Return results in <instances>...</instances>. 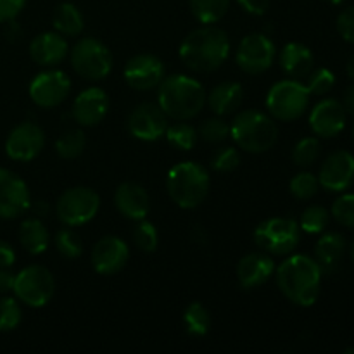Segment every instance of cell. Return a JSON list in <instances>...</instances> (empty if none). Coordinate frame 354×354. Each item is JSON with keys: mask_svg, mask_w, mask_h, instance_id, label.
<instances>
[{"mask_svg": "<svg viewBox=\"0 0 354 354\" xmlns=\"http://www.w3.org/2000/svg\"><path fill=\"white\" fill-rule=\"evenodd\" d=\"M114 206L128 220H145L151 209L147 190L135 182H124L114 192Z\"/></svg>", "mask_w": 354, "mask_h": 354, "instance_id": "7402d4cb", "label": "cell"}, {"mask_svg": "<svg viewBox=\"0 0 354 354\" xmlns=\"http://www.w3.org/2000/svg\"><path fill=\"white\" fill-rule=\"evenodd\" d=\"M308 90L311 95H327L335 86V75L327 68H317L306 76Z\"/></svg>", "mask_w": 354, "mask_h": 354, "instance_id": "f35d334b", "label": "cell"}, {"mask_svg": "<svg viewBox=\"0 0 354 354\" xmlns=\"http://www.w3.org/2000/svg\"><path fill=\"white\" fill-rule=\"evenodd\" d=\"M12 292L26 306L41 308L54 296L55 280L45 266L30 265L16 273Z\"/></svg>", "mask_w": 354, "mask_h": 354, "instance_id": "30bf717a", "label": "cell"}, {"mask_svg": "<svg viewBox=\"0 0 354 354\" xmlns=\"http://www.w3.org/2000/svg\"><path fill=\"white\" fill-rule=\"evenodd\" d=\"M239 165H241V154L232 145L220 147L211 158V168L218 173H230L237 169Z\"/></svg>", "mask_w": 354, "mask_h": 354, "instance_id": "60d3db41", "label": "cell"}, {"mask_svg": "<svg viewBox=\"0 0 354 354\" xmlns=\"http://www.w3.org/2000/svg\"><path fill=\"white\" fill-rule=\"evenodd\" d=\"M275 273V263L266 252H251L237 265V279L244 289H256L268 282Z\"/></svg>", "mask_w": 354, "mask_h": 354, "instance_id": "603a6c76", "label": "cell"}, {"mask_svg": "<svg viewBox=\"0 0 354 354\" xmlns=\"http://www.w3.org/2000/svg\"><path fill=\"white\" fill-rule=\"evenodd\" d=\"M289 189L297 201H310L318 194L320 183H318V176H315L313 173L301 171L290 180Z\"/></svg>", "mask_w": 354, "mask_h": 354, "instance_id": "8d00e7d4", "label": "cell"}, {"mask_svg": "<svg viewBox=\"0 0 354 354\" xmlns=\"http://www.w3.org/2000/svg\"><path fill=\"white\" fill-rule=\"evenodd\" d=\"M165 137L171 147L180 149V151H192L196 147L197 140H199L197 128L185 123V121H178V123L168 127Z\"/></svg>", "mask_w": 354, "mask_h": 354, "instance_id": "4dcf8cb0", "label": "cell"}, {"mask_svg": "<svg viewBox=\"0 0 354 354\" xmlns=\"http://www.w3.org/2000/svg\"><path fill=\"white\" fill-rule=\"evenodd\" d=\"M209 187V173L196 161H185L173 166L166 176L168 196L182 209L199 207L206 201Z\"/></svg>", "mask_w": 354, "mask_h": 354, "instance_id": "277c9868", "label": "cell"}, {"mask_svg": "<svg viewBox=\"0 0 354 354\" xmlns=\"http://www.w3.org/2000/svg\"><path fill=\"white\" fill-rule=\"evenodd\" d=\"M100 207L99 194L88 187H73L55 203V214L66 227H82L97 216Z\"/></svg>", "mask_w": 354, "mask_h": 354, "instance_id": "9c48e42d", "label": "cell"}, {"mask_svg": "<svg viewBox=\"0 0 354 354\" xmlns=\"http://www.w3.org/2000/svg\"><path fill=\"white\" fill-rule=\"evenodd\" d=\"M277 286L280 292L296 306L308 308L317 303L322 289L320 266L306 254H292L275 268Z\"/></svg>", "mask_w": 354, "mask_h": 354, "instance_id": "6da1fadb", "label": "cell"}, {"mask_svg": "<svg viewBox=\"0 0 354 354\" xmlns=\"http://www.w3.org/2000/svg\"><path fill=\"white\" fill-rule=\"evenodd\" d=\"M30 209L33 211V214L37 218H45L48 214V211H50V206H48L47 201H35V203L30 204Z\"/></svg>", "mask_w": 354, "mask_h": 354, "instance_id": "681fc988", "label": "cell"}, {"mask_svg": "<svg viewBox=\"0 0 354 354\" xmlns=\"http://www.w3.org/2000/svg\"><path fill=\"white\" fill-rule=\"evenodd\" d=\"M123 75L133 90L145 92V90L158 88L166 76L165 62L152 54H137L128 59Z\"/></svg>", "mask_w": 354, "mask_h": 354, "instance_id": "2e32d148", "label": "cell"}, {"mask_svg": "<svg viewBox=\"0 0 354 354\" xmlns=\"http://www.w3.org/2000/svg\"><path fill=\"white\" fill-rule=\"evenodd\" d=\"M45 147V133L38 124L24 121L10 130L6 140V154L19 162L33 161Z\"/></svg>", "mask_w": 354, "mask_h": 354, "instance_id": "9a60e30c", "label": "cell"}, {"mask_svg": "<svg viewBox=\"0 0 354 354\" xmlns=\"http://www.w3.org/2000/svg\"><path fill=\"white\" fill-rule=\"evenodd\" d=\"M346 71H348L349 78H351L353 82H354V54L351 55V57H349L348 64H346Z\"/></svg>", "mask_w": 354, "mask_h": 354, "instance_id": "816d5d0a", "label": "cell"}, {"mask_svg": "<svg viewBox=\"0 0 354 354\" xmlns=\"http://www.w3.org/2000/svg\"><path fill=\"white\" fill-rule=\"evenodd\" d=\"M21 320H23V311L17 299L9 296L0 297V332L14 330Z\"/></svg>", "mask_w": 354, "mask_h": 354, "instance_id": "74e56055", "label": "cell"}, {"mask_svg": "<svg viewBox=\"0 0 354 354\" xmlns=\"http://www.w3.org/2000/svg\"><path fill=\"white\" fill-rule=\"evenodd\" d=\"M16 273L10 272V268H0V294H7L12 290Z\"/></svg>", "mask_w": 354, "mask_h": 354, "instance_id": "7dc6e473", "label": "cell"}, {"mask_svg": "<svg viewBox=\"0 0 354 354\" xmlns=\"http://www.w3.org/2000/svg\"><path fill=\"white\" fill-rule=\"evenodd\" d=\"M270 2L272 0H237L239 6L245 10V12L252 14V16H261L268 10Z\"/></svg>", "mask_w": 354, "mask_h": 354, "instance_id": "f6af8a7d", "label": "cell"}, {"mask_svg": "<svg viewBox=\"0 0 354 354\" xmlns=\"http://www.w3.org/2000/svg\"><path fill=\"white\" fill-rule=\"evenodd\" d=\"M275 44L263 33H251L242 38L235 52V62L248 75H261L275 61Z\"/></svg>", "mask_w": 354, "mask_h": 354, "instance_id": "8fae6325", "label": "cell"}, {"mask_svg": "<svg viewBox=\"0 0 354 354\" xmlns=\"http://www.w3.org/2000/svg\"><path fill=\"white\" fill-rule=\"evenodd\" d=\"M337 31L348 44L354 45V6L342 10L337 17Z\"/></svg>", "mask_w": 354, "mask_h": 354, "instance_id": "7bdbcfd3", "label": "cell"}, {"mask_svg": "<svg viewBox=\"0 0 354 354\" xmlns=\"http://www.w3.org/2000/svg\"><path fill=\"white\" fill-rule=\"evenodd\" d=\"M310 99V90L299 80H282L268 90L266 109L279 121H296L306 113Z\"/></svg>", "mask_w": 354, "mask_h": 354, "instance_id": "8992f818", "label": "cell"}, {"mask_svg": "<svg viewBox=\"0 0 354 354\" xmlns=\"http://www.w3.org/2000/svg\"><path fill=\"white\" fill-rule=\"evenodd\" d=\"M86 147V137L82 130H68L55 140V152L62 159H76Z\"/></svg>", "mask_w": 354, "mask_h": 354, "instance_id": "1f68e13d", "label": "cell"}, {"mask_svg": "<svg viewBox=\"0 0 354 354\" xmlns=\"http://www.w3.org/2000/svg\"><path fill=\"white\" fill-rule=\"evenodd\" d=\"M353 135H354V127H353Z\"/></svg>", "mask_w": 354, "mask_h": 354, "instance_id": "9f6ffc18", "label": "cell"}, {"mask_svg": "<svg viewBox=\"0 0 354 354\" xmlns=\"http://www.w3.org/2000/svg\"><path fill=\"white\" fill-rule=\"evenodd\" d=\"M133 242L142 252H154L159 244L158 228L149 221L140 220L133 230Z\"/></svg>", "mask_w": 354, "mask_h": 354, "instance_id": "ab89813d", "label": "cell"}, {"mask_svg": "<svg viewBox=\"0 0 354 354\" xmlns=\"http://www.w3.org/2000/svg\"><path fill=\"white\" fill-rule=\"evenodd\" d=\"M230 137L242 151L263 154L277 144L279 130L272 116L258 109H245L232 121Z\"/></svg>", "mask_w": 354, "mask_h": 354, "instance_id": "5b68a950", "label": "cell"}, {"mask_svg": "<svg viewBox=\"0 0 354 354\" xmlns=\"http://www.w3.org/2000/svg\"><path fill=\"white\" fill-rule=\"evenodd\" d=\"M346 254V239L337 232H328L318 239L315 245V261L320 266L322 273H335L341 268L342 258Z\"/></svg>", "mask_w": 354, "mask_h": 354, "instance_id": "d4e9b609", "label": "cell"}, {"mask_svg": "<svg viewBox=\"0 0 354 354\" xmlns=\"http://www.w3.org/2000/svg\"><path fill=\"white\" fill-rule=\"evenodd\" d=\"M69 54V45L66 38L57 31H45L37 35L30 44V57L38 66L54 68L61 64Z\"/></svg>", "mask_w": 354, "mask_h": 354, "instance_id": "44dd1931", "label": "cell"}, {"mask_svg": "<svg viewBox=\"0 0 354 354\" xmlns=\"http://www.w3.org/2000/svg\"><path fill=\"white\" fill-rule=\"evenodd\" d=\"M313 66L315 57L310 47L299 44V41H290V44L283 45L282 52H280V68L289 78L301 82L313 71Z\"/></svg>", "mask_w": 354, "mask_h": 354, "instance_id": "cb8c5ba5", "label": "cell"}, {"mask_svg": "<svg viewBox=\"0 0 354 354\" xmlns=\"http://www.w3.org/2000/svg\"><path fill=\"white\" fill-rule=\"evenodd\" d=\"M7 24V31H6V35H7V38H9V40H16V38H19V35H21V28L17 26L16 24V21H9V23H6Z\"/></svg>", "mask_w": 354, "mask_h": 354, "instance_id": "f907efd6", "label": "cell"}, {"mask_svg": "<svg viewBox=\"0 0 354 354\" xmlns=\"http://www.w3.org/2000/svg\"><path fill=\"white\" fill-rule=\"evenodd\" d=\"M197 135L201 140L207 142V144H221L230 137V124L221 116L207 118L199 124Z\"/></svg>", "mask_w": 354, "mask_h": 354, "instance_id": "e575fe53", "label": "cell"}, {"mask_svg": "<svg viewBox=\"0 0 354 354\" xmlns=\"http://www.w3.org/2000/svg\"><path fill=\"white\" fill-rule=\"evenodd\" d=\"M322 152L320 140L317 137H306L301 138L292 149V161L294 165L301 166V168H310L318 161Z\"/></svg>", "mask_w": 354, "mask_h": 354, "instance_id": "836d02e7", "label": "cell"}, {"mask_svg": "<svg viewBox=\"0 0 354 354\" xmlns=\"http://www.w3.org/2000/svg\"><path fill=\"white\" fill-rule=\"evenodd\" d=\"M19 242L23 249L30 254L38 256L45 252L50 244V234L40 218H28L19 227Z\"/></svg>", "mask_w": 354, "mask_h": 354, "instance_id": "4316f807", "label": "cell"}, {"mask_svg": "<svg viewBox=\"0 0 354 354\" xmlns=\"http://www.w3.org/2000/svg\"><path fill=\"white\" fill-rule=\"evenodd\" d=\"M109 111V97L99 86H92L80 93L71 107L73 120L82 127H95Z\"/></svg>", "mask_w": 354, "mask_h": 354, "instance_id": "ffe728a7", "label": "cell"}, {"mask_svg": "<svg viewBox=\"0 0 354 354\" xmlns=\"http://www.w3.org/2000/svg\"><path fill=\"white\" fill-rule=\"evenodd\" d=\"M128 131L142 142H156L168 130V116L156 104H140L128 116Z\"/></svg>", "mask_w": 354, "mask_h": 354, "instance_id": "5bb4252c", "label": "cell"}, {"mask_svg": "<svg viewBox=\"0 0 354 354\" xmlns=\"http://www.w3.org/2000/svg\"><path fill=\"white\" fill-rule=\"evenodd\" d=\"M318 183L328 192H344L354 183V156L349 151H335L328 156L318 173Z\"/></svg>", "mask_w": 354, "mask_h": 354, "instance_id": "e0dca14e", "label": "cell"}, {"mask_svg": "<svg viewBox=\"0 0 354 354\" xmlns=\"http://www.w3.org/2000/svg\"><path fill=\"white\" fill-rule=\"evenodd\" d=\"M54 245L59 254L66 259H76L83 252L82 239H80V235L75 230H71V227L62 228V230L55 234Z\"/></svg>", "mask_w": 354, "mask_h": 354, "instance_id": "d590c367", "label": "cell"}, {"mask_svg": "<svg viewBox=\"0 0 354 354\" xmlns=\"http://www.w3.org/2000/svg\"><path fill=\"white\" fill-rule=\"evenodd\" d=\"M230 55V38L221 28L203 24L190 31L180 45V59L196 73H213Z\"/></svg>", "mask_w": 354, "mask_h": 354, "instance_id": "7a4b0ae2", "label": "cell"}, {"mask_svg": "<svg viewBox=\"0 0 354 354\" xmlns=\"http://www.w3.org/2000/svg\"><path fill=\"white\" fill-rule=\"evenodd\" d=\"M351 258H353V261H354V242H353V245H351Z\"/></svg>", "mask_w": 354, "mask_h": 354, "instance_id": "db71d44e", "label": "cell"}, {"mask_svg": "<svg viewBox=\"0 0 354 354\" xmlns=\"http://www.w3.org/2000/svg\"><path fill=\"white\" fill-rule=\"evenodd\" d=\"M26 182L7 168H0V220H16L30 209Z\"/></svg>", "mask_w": 354, "mask_h": 354, "instance_id": "4fadbf2b", "label": "cell"}, {"mask_svg": "<svg viewBox=\"0 0 354 354\" xmlns=\"http://www.w3.org/2000/svg\"><path fill=\"white\" fill-rule=\"evenodd\" d=\"M330 216H334V220L342 227L354 230V194H344L335 199Z\"/></svg>", "mask_w": 354, "mask_h": 354, "instance_id": "b9f144b4", "label": "cell"}, {"mask_svg": "<svg viewBox=\"0 0 354 354\" xmlns=\"http://www.w3.org/2000/svg\"><path fill=\"white\" fill-rule=\"evenodd\" d=\"M206 104V90L197 80L187 75L165 76L158 86V106L171 120L196 118Z\"/></svg>", "mask_w": 354, "mask_h": 354, "instance_id": "3957f363", "label": "cell"}, {"mask_svg": "<svg viewBox=\"0 0 354 354\" xmlns=\"http://www.w3.org/2000/svg\"><path fill=\"white\" fill-rule=\"evenodd\" d=\"M52 24L62 37H78L85 28L83 14L75 3L69 2H62L55 7L52 14Z\"/></svg>", "mask_w": 354, "mask_h": 354, "instance_id": "83f0119b", "label": "cell"}, {"mask_svg": "<svg viewBox=\"0 0 354 354\" xmlns=\"http://www.w3.org/2000/svg\"><path fill=\"white\" fill-rule=\"evenodd\" d=\"M341 104H342V107H344L346 113L354 116V85L346 88L344 95H342V102Z\"/></svg>", "mask_w": 354, "mask_h": 354, "instance_id": "c3c4849f", "label": "cell"}, {"mask_svg": "<svg viewBox=\"0 0 354 354\" xmlns=\"http://www.w3.org/2000/svg\"><path fill=\"white\" fill-rule=\"evenodd\" d=\"M344 353H348V354H349V353H354V348H349V349H346Z\"/></svg>", "mask_w": 354, "mask_h": 354, "instance_id": "11a10c76", "label": "cell"}, {"mask_svg": "<svg viewBox=\"0 0 354 354\" xmlns=\"http://www.w3.org/2000/svg\"><path fill=\"white\" fill-rule=\"evenodd\" d=\"M348 113L337 99H324L310 114V128L320 138H334L346 128Z\"/></svg>", "mask_w": 354, "mask_h": 354, "instance_id": "d6986e66", "label": "cell"}, {"mask_svg": "<svg viewBox=\"0 0 354 354\" xmlns=\"http://www.w3.org/2000/svg\"><path fill=\"white\" fill-rule=\"evenodd\" d=\"M16 263L14 248L6 241H0V268H10Z\"/></svg>", "mask_w": 354, "mask_h": 354, "instance_id": "bcb514c9", "label": "cell"}, {"mask_svg": "<svg viewBox=\"0 0 354 354\" xmlns=\"http://www.w3.org/2000/svg\"><path fill=\"white\" fill-rule=\"evenodd\" d=\"M230 0H190V12L199 23L214 24L227 14Z\"/></svg>", "mask_w": 354, "mask_h": 354, "instance_id": "f546056e", "label": "cell"}, {"mask_svg": "<svg viewBox=\"0 0 354 354\" xmlns=\"http://www.w3.org/2000/svg\"><path fill=\"white\" fill-rule=\"evenodd\" d=\"M26 6V0H0V23L16 19Z\"/></svg>", "mask_w": 354, "mask_h": 354, "instance_id": "ee69618b", "label": "cell"}, {"mask_svg": "<svg viewBox=\"0 0 354 354\" xmlns=\"http://www.w3.org/2000/svg\"><path fill=\"white\" fill-rule=\"evenodd\" d=\"M71 92V80L64 71L48 69L35 76L30 83V97L38 107L54 109L68 99Z\"/></svg>", "mask_w": 354, "mask_h": 354, "instance_id": "7c38bea8", "label": "cell"}, {"mask_svg": "<svg viewBox=\"0 0 354 354\" xmlns=\"http://www.w3.org/2000/svg\"><path fill=\"white\" fill-rule=\"evenodd\" d=\"M330 223V213L324 206L311 204L303 211L299 220L301 230L306 234H324Z\"/></svg>", "mask_w": 354, "mask_h": 354, "instance_id": "d6a6232c", "label": "cell"}, {"mask_svg": "<svg viewBox=\"0 0 354 354\" xmlns=\"http://www.w3.org/2000/svg\"><path fill=\"white\" fill-rule=\"evenodd\" d=\"M206 102L216 116H230L244 102V88L237 82H221L206 95Z\"/></svg>", "mask_w": 354, "mask_h": 354, "instance_id": "484cf974", "label": "cell"}, {"mask_svg": "<svg viewBox=\"0 0 354 354\" xmlns=\"http://www.w3.org/2000/svg\"><path fill=\"white\" fill-rule=\"evenodd\" d=\"M301 241V227L292 218H270L254 230V242L270 256H289Z\"/></svg>", "mask_w": 354, "mask_h": 354, "instance_id": "ba28073f", "label": "cell"}, {"mask_svg": "<svg viewBox=\"0 0 354 354\" xmlns=\"http://www.w3.org/2000/svg\"><path fill=\"white\" fill-rule=\"evenodd\" d=\"M183 325L192 337H204L211 328V315L201 303H190L183 313Z\"/></svg>", "mask_w": 354, "mask_h": 354, "instance_id": "f1b7e54d", "label": "cell"}, {"mask_svg": "<svg viewBox=\"0 0 354 354\" xmlns=\"http://www.w3.org/2000/svg\"><path fill=\"white\" fill-rule=\"evenodd\" d=\"M130 249L116 235H106L92 249V265L99 275H116L127 266Z\"/></svg>", "mask_w": 354, "mask_h": 354, "instance_id": "ac0fdd59", "label": "cell"}, {"mask_svg": "<svg viewBox=\"0 0 354 354\" xmlns=\"http://www.w3.org/2000/svg\"><path fill=\"white\" fill-rule=\"evenodd\" d=\"M325 2L332 3V6H341V3H344L346 0H325Z\"/></svg>", "mask_w": 354, "mask_h": 354, "instance_id": "f5cc1de1", "label": "cell"}, {"mask_svg": "<svg viewBox=\"0 0 354 354\" xmlns=\"http://www.w3.org/2000/svg\"><path fill=\"white\" fill-rule=\"evenodd\" d=\"M69 59L76 75L88 82H100L113 69V54L104 41L86 37L69 50Z\"/></svg>", "mask_w": 354, "mask_h": 354, "instance_id": "52a82bcc", "label": "cell"}]
</instances>
